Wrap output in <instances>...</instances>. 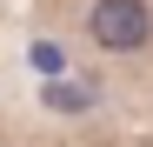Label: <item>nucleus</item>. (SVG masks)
Here are the masks:
<instances>
[{
	"label": "nucleus",
	"mask_w": 153,
	"mask_h": 147,
	"mask_svg": "<svg viewBox=\"0 0 153 147\" xmlns=\"http://www.w3.org/2000/svg\"><path fill=\"white\" fill-rule=\"evenodd\" d=\"M80 34L100 60H140L153 54V0H87Z\"/></svg>",
	"instance_id": "obj_1"
},
{
	"label": "nucleus",
	"mask_w": 153,
	"mask_h": 147,
	"mask_svg": "<svg viewBox=\"0 0 153 147\" xmlns=\"http://www.w3.org/2000/svg\"><path fill=\"white\" fill-rule=\"evenodd\" d=\"M47 107H60V114H87L93 94H87V87H47Z\"/></svg>",
	"instance_id": "obj_2"
}]
</instances>
